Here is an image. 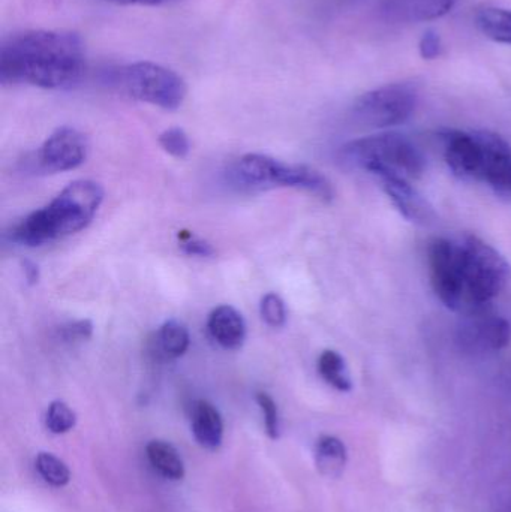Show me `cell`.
Instances as JSON below:
<instances>
[{"mask_svg": "<svg viewBox=\"0 0 511 512\" xmlns=\"http://www.w3.org/2000/svg\"><path fill=\"white\" fill-rule=\"evenodd\" d=\"M86 68L83 39L71 30L32 29L3 39L0 81L59 90L75 86Z\"/></svg>", "mask_w": 511, "mask_h": 512, "instance_id": "6da1fadb", "label": "cell"}, {"mask_svg": "<svg viewBox=\"0 0 511 512\" xmlns=\"http://www.w3.org/2000/svg\"><path fill=\"white\" fill-rule=\"evenodd\" d=\"M104 201V189L92 180L69 183L50 204L12 228L11 242L27 248L45 245L84 230Z\"/></svg>", "mask_w": 511, "mask_h": 512, "instance_id": "7a4b0ae2", "label": "cell"}, {"mask_svg": "<svg viewBox=\"0 0 511 512\" xmlns=\"http://www.w3.org/2000/svg\"><path fill=\"white\" fill-rule=\"evenodd\" d=\"M342 161L374 176L393 174L416 180L426 170V158L419 147L398 132H383L350 141L341 147Z\"/></svg>", "mask_w": 511, "mask_h": 512, "instance_id": "3957f363", "label": "cell"}, {"mask_svg": "<svg viewBox=\"0 0 511 512\" xmlns=\"http://www.w3.org/2000/svg\"><path fill=\"white\" fill-rule=\"evenodd\" d=\"M465 286V312L486 309L510 279V264L480 237L467 234L458 242Z\"/></svg>", "mask_w": 511, "mask_h": 512, "instance_id": "277c9868", "label": "cell"}, {"mask_svg": "<svg viewBox=\"0 0 511 512\" xmlns=\"http://www.w3.org/2000/svg\"><path fill=\"white\" fill-rule=\"evenodd\" d=\"M110 83L129 98L167 111L182 107L188 95L186 81L176 71L149 60L113 69Z\"/></svg>", "mask_w": 511, "mask_h": 512, "instance_id": "5b68a950", "label": "cell"}, {"mask_svg": "<svg viewBox=\"0 0 511 512\" xmlns=\"http://www.w3.org/2000/svg\"><path fill=\"white\" fill-rule=\"evenodd\" d=\"M419 102L417 87L411 83H392L363 93L354 102V119L369 128L386 129L407 122Z\"/></svg>", "mask_w": 511, "mask_h": 512, "instance_id": "8992f818", "label": "cell"}, {"mask_svg": "<svg viewBox=\"0 0 511 512\" xmlns=\"http://www.w3.org/2000/svg\"><path fill=\"white\" fill-rule=\"evenodd\" d=\"M429 274L437 297L452 310H464L465 286L458 242L432 240L429 246Z\"/></svg>", "mask_w": 511, "mask_h": 512, "instance_id": "52a82bcc", "label": "cell"}, {"mask_svg": "<svg viewBox=\"0 0 511 512\" xmlns=\"http://www.w3.org/2000/svg\"><path fill=\"white\" fill-rule=\"evenodd\" d=\"M87 152L89 144L84 134L71 126H63L44 141L36 161L45 173H65L83 165Z\"/></svg>", "mask_w": 511, "mask_h": 512, "instance_id": "ba28073f", "label": "cell"}, {"mask_svg": "<svg viewBox=\"0 0 511 512\" xmlns=\"http://www.w3.org/2000/svg\"><path fill=\"white\" fill-rule=\"evenodd\" d=\"M510 337L511 328L506 319L480 309L468 312L459 328L458 340L468 352H495L506 348Z\"/></svg>", "mask_w": 511, "mask_h": 512, "instance_id": "9c48e42d", "label": "cell"}, {"mask_svg": "<svg viewBox=\"0 0 511 512\" xmlns=\"http://www.w3.org/2000/svg\"><path fill=\"white\" fill-rule=\"evenodd\" d=\"M476 132L482 147L480 182L491 186L497 194L511 197V146L497 132L479 129Z\"/></svg>", "mask_w": 511, "mask_h": 512, "instance_id": "30bf717a", "label": "cell"}, {"mask_svg": "<svg viewBox=\"0 0 511 512\" xmlns=\"http://www.w3.org/2000/svg\"><path fill=\"white\" fill-rule=\"evenodd\" d=\"M440 137L450 171L462 180H480L483 155L476 132L444 129Z\"/></svg>", "mask_w": 511, "mask_h": 512, "instance_id": "8fae6325", "label": "cell"}, {"mask_svg": "<svg viewBox=\"0 0 511 512\" xmlns=\"http://www.w3.org/2000/svg\"><path fill=\"white\" fill-rule=\"evenodd\" d=\"M377 177L387 197L405 219L419 225H429L434 222V207L411 185L410 180L393 176V174H381Z\"/></svg>", "mask_w": 511, "mask_h": 512, "instance_id": "7c38bea8", "label": "cell"}, {"mask_svg": "<svg viewBox=\"0 0 511 512\" xmlns=\"http://www.w3.org/2000/svg\"><path fill=\"white\" fill-rule=\"evenodd\" d=\"M288 164L272 156L249 153L242 156L234 168L236 179L248 188H284L287 179Z\"/></svg>", "mask_w": 511, "mask_h": 512, "instance_id": "4fadbf2b", "label": "cell"}, {"mask_svg": "<svg viewBox=\"0 0 511 512\" xmlns=\"http://www.w3.org/2000/svg\"><path fill=\"white\" fill-rule=\"evenodd\" d=\"M210 337L224 349L242 348L246 339V322L242 313L233 306L216 307L207 319Z\"/></svg>", "mask_w": 511, "mask_h": 512, "instance_id": "5bb4252c", "label": "cell"}, {"mask_svg": "<svg viewBox=\"0 0 511 512\" xmlns=\"http://www.w3.org/2000/svg\"><path fill=\"white\" fill-rule=\"evenodd\" d=\"M458 0H386L384 12L395 20L423 23L444 17Z\"/></svg>", "mask_w": 511, "mask_h": 512, "instance_id": "9a60e30c", "label": "cell"}, {"mask_svg": "<svg viewBox=\"0 0 511 512\" xmlns=\"http://www.w3.org/2000/svg\"><path fill=\"white\" fill-rule=\"evenodd\" d=\"M191 429L195 441L207 450H218L224 439V421L218 409L207 402L198 400L191 411Z\"/></svg>", "mask_w": 511, "mask_h": 512, "instance_id": "2e32d148", "label": "cell"}, {"mask_svg": "<svg viewBox=\"0 0 511 512\" xmlns=\"http://www.w3.org/2000/svg\"><path fill=\"white\" fill-rule=\"evenodd\" d=\"M146 456L153 471L170 481H180L185 477V463L179 451L165 441H152L147 444Z\"/></svg>", "mask_w": 511, "mask_h": 512, "instance_id": "e0dca14e", "label": "cell"}, {"mask_svg": "<svg viewBox=\"0 0 511 512\" xmlns=\"http://www.w3.org/2000/svg\"><path fill=\"white\" fill-rule=\"evenodd\" d=\"M315 460L324 477L339 478L347 466V447L336 436H321L315 447Z\"/></svg>", "mask_w": 511, "mask_h": 512, "instance_id": "ac0fdd59", "label": "cell"}, {"mask_svg": "<svg viewBox=\"0 0 511 512\" xmlns=\"http://www.w3.org/2000/svg\"><path fill=\"white\" fill-rule=\"evenodd\" d=\"M189 345H191V336L188 328L174 319L165 322L155 336V351L158 352V357L164 360H177L185 355Z\"/></svg>", "mask_w": 511, "mask_h": 512, "instance_id": "d6986e66", "label": "cell"}, {"mask_svg": "<svg viewBox=\"0 0 511 512\" xmlns=\"http://www.w3.org/2000/svg\"><path fill=\"white\" fill-rule=\"evenodd\" d=\"M476 21L486 38L511 45V9L489 6L477 14Z\"/></svg>", "mask_w": 511, "mask_h": 512, "instance_id": "ffe728a7", "label": "cell"}, {"mask_svg": "<svg viewBox=\"0 0 511 512\" xmlns=\"http://www.w3.org/2000/svg\"><path fill=\"white\" fill-rule=\"evenodd\" d=\"M318 372H320L321 378L327 384L332 385L335 390L342 391V393L353 390V381H351L347 363L339 352L332 351V349L324 351L318 358Z\"/></svg>", "mask_w": 511, "mask_h": 512, "instance_id": "44dd1931", "label": "cell"}, {"mask_svg": "<svg viewBox=\"0 0 511 512\" xmlns=\"http://www.w3.org/2000/svg\"><path fill=\"white\" fill-rule=\"evenodd\" d=\"M36 472L50 486L62 489L71 481L68 465L51 453H39L35 460Z\"/></svg>", "mask_w": 511, "mask_h": 512, "instance_id": "7402d4cb", "label": "cell"}, {"mask_svg": "<svg viewBox=\"0 0 511 512\" xmlns=\"http://www.w3.org/2000/svg\"><path fill=\"white\" fill-rule=\"evenodd\" d=\"M77 424V415L62 400H54L45 412V426L54 435H65Z\"/></svg>", "mask_w": 511, "mask_h": 512, "instance_id": "603a6c76", "label": "cell"}, {"mask_svg": "<svg viewBox=\"0 0 511 512\" xmlns=\"http://www.w3.org/2000/svg\"><path fill=\"white\" fill-rule=\"evenodd\" d=\"M159 146L176 159H185L191 152V141L182 128L165 129L158 138Z\"/></svg>", "mask_w": 511, "mask_h": 512, "instance_id": "cb8c5ba5", "label": "cell"}, {"mask_svg": "<svg viewBox=\"0 0 511 512\" xmlns=\"http://www.w3.org/2000/svg\"><path fill=\"white\" fill-rule=\"evenodd\" d=\"M260 315L270 327H284L285 321H287V309H285L284 300L275 292L264 295L261 298Z\"/></svg>", "mask_w": 511, "mask_h": 512, "instance_id": "d4e9b609", "label": "cell"}, {"mask_svg": "<svg viewBox=\"0 0 511 512\" xmlns=\"http://www.w3.org/2000/svg\"><path fill=\"white\" fill-rule=\"evenodd\" d=\"M258 406H260L261 414H263L264 429L270 439L276 441L281 435V420H279L278 405L270 394L264 391H258L255 394Z\"/></svg>", "mask_w": 511, "mask_h": 512, "instance_id": "484cf974", "label": "cell"}, {"mask_svg": "<svg viewBox=\"0 0 511 512\" xmlns=\"http://www.w3.org/2000/svg\"><path fill=\"white\" fill-rule=\"evenodd\" d=\"M93 334V324L89 319H78V321L68 322L60 327L59 337L66 343L84 342L90 339Z\"/></svg>", "mask_w": 511, "mask_h": 512, "instance_id": "4316f807", "label": "cell"}, {"mask_svg": "<svg viewBox=\"0 0 511 512\" xmlns=\"http://www.w3.org/2000/svg\"><path fill=\"white\" fill-rule=\"evenodd\" d=\"M180 249L183 254L189 256H200V258H209L215 254V249L206 240L198 239L189 231H180L179 233Z\"/></svg>", "mask_w": 511, "mask_h": 512, "instance_id": "83f0119b", "label": "cell"}, {"mask_svg": "<svg viewBox=\"0 0 511 512\" xmlns=\"http://www.w3.org/2000/svg\"><path fill=\"white\" fill-rule=\"evenodd\" d=\"M419 53L422 59L435 60L443 53V41L437 30L428 29L419 41Z\"/></svg>", "mask_w": 511, "mask_h": 512, "instance_id": "f1b7e54d", "label": "cell"}, {"mask_svg": "<svg viewBox=\"0 0 511 512\" xmlns=\"http://www.w3.org/2000/svg\"><path fill=\"white\" fill-rule=\"evenodd\" d=\"M104 2L113 3V5L122 6H167L173 3L180 2V0H104Z\"/></svg>", "mask_w": 511, "mask_h": 512, "instance_id": "f546056e", "label": "cell"}, {"mask_svg": "<svg viewBox=\"0 0 511 512\" xmlns=\"http://www.w3.org/2000/svg\"><path fill=\"white\" fill-rule=\"evenodd\" d=\"M21 267H23L24 277H26L27 283L29 285H36L39 282V267L35 264V262L30 261V259H24L21 262Z\"/></svg>", "mask_w": 511, "mask_h": 512, "instance_id": "4dcf8cb0", "label": "cell"}]
</instances>
